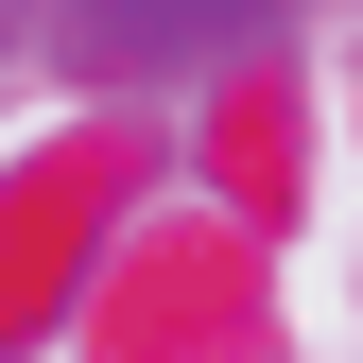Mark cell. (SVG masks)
<instances>
[{"label":"cell","instance_id":"6da1fadb","mask_svg":"<svg viewBox=\"0 0 363 363\" xmlns=\"http://www.w3.org/2000/svg\"><path fill=\"white\" fill-rule=\"evenodd\" d=\"M104 18H121V35H139V52H173V35H208V18H225V0H104Z\"/></svg>","mask_w":363,"mask_h":363}]
</instances>
